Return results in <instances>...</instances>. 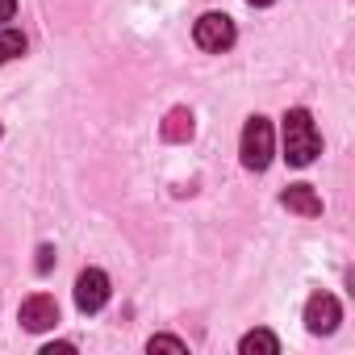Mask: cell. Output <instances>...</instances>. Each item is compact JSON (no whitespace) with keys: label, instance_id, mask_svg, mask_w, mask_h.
<instances>
[{"label":"cell","instance_id":"8","mask_svg":"<svg viewBox=\"0 0 355 355\" xmlns=\"http://www.w3.org/2000/svg\"><path fill=\"white\" fill-rule=\"evenodd\" d=\"M239 351H243V355H276V351H280V338H276L272 330H251V334H243Z\"/></svg>","mask_w":355,"mask_h":355},{"label":"cell","instance_id":"3","mask_svg":"<svg viewBox=\"0 0 355 355\" xmlns=\"http://www.w3.org/2000/svg\"><path fill=\"white\" fill-rule=\"evenodd\" d=\"M193 38H197V46H201V51H209V55H222V51H230V46H234L239 30H234V21H230L226 13H205V17L197 21Z\"/></svg>","mask_w":355,"mask_h":355},{"label":"cell","instance_id":"14","mask_svg":"<svg viewBox=\"0 0 355 355\" xmlns=\"http://www.w3.org/2000/svg\"><path fill=\"white\" fill-rule=\"evenodd\" d=\"M247 5H255V9H263V5H272V0H247Z\"/></svg>","mask_w":355,"mask_h":355},{"label":"cell","instance_id":"1","mask_svg":"<svg viewBox=\"0 0 355 355\" xmlns=\"http://www.w3.org/2000/svg\"><path fill=\"white\" fill-rule=\"evenodd\" d=\"M322 150V134L309 117V109H288L284 113V159L293 167H309Z\"/></svg>","mask_w":355,"mask_h":355},{"label":"cell","instance_id":"5","mask_svg":"<svg viewBox=\"0 0 355 355\" xmlns=\"http://www.w3.org/2000/svg\"><path fill=\"white\" fill-rule=\"evenodd\" d=\"M338 318H343V309H338V301L330 293H313L305 301V330L309 334H330L338 326Z\"/></svg>","mask_w":355,"mask_h":355},{"label":"cell","instance_id":"12","mask_svg":"<svg viewBox=\"0 0 355 355\" xmlns=\"http://www.w3.org/2000/svg\"><path fill=\"white\" fill-rule=\"evenodd\" d=\"M17 13V0H0V21H9Z\"/></svg>","mask_w":355,"mask_h":355},{"label":"cell","instance_id":"13","mask_svg":"<svg viewBox=\"0 0 355 355\" xmlns=\"http://www.w3.org/2000/svg\"><path fill=\"white\" fill-rule=\"evenodd\" d=\"M38 255H42V259H38V272H46V268H51V255H55V251H51V247H42Z\"/></svg>","mask_w":355,"mask_h":355},{"label":"cell","instance_id":"11","mask_svg":"<svg viewBox=\"0 0 355 355\" xmlns=\"http://www.w3.org/2000/svg\"><path fill=\"white\" fill-rule=\"evenodd\" d=\"M146 347H150V351H175V355H184V351H189L184 338H171V334H155Z\"/></svg>","mask_w":355,"mask_h":355},{"label":"cell","instance_id":"2","mask_svg":"<svg viewBox=\"0 0 355 355\" xmlns=\"http://www.w3.org/2000/svg\"><path fill=\"white\" fill-rule=\"evenodd\" d=\"M239 155H243V167L247 171H268V163H272V121L268 117H259V113L247 117Z\"/></svg>","mask_w":355,"mask_h":355},{"label":"cell","instance_id":"7","mask_svg":"<svg viewBox=\"0 0 355 355\" xmlns=\"http://www.w3.org/2000/svg\"><path fill=\"white\" fill-rule=\"evenodd\" d=\"M280 205H284L288 214H301V218H318V214H322V197H318L309 184L284 189V193H280Z\"/></svg>","mask_w":355,"mask_h":355},{"label":"cell","instance_id":"6","mask_svg":"<svg viewBox=\"0 0 355 355\" xmlns=\"http://www.w3.org/2000/svg\"><path fill=\"white\" fill-rule=\"evenodd\" d=\"M55 322H59V305H55V297L34 293V297L21 301V326H26L30 334H42V330H51Z\"/></svg>","mask_w":355,"mask_h":355},{"label":"cell","instance_id":"4","mask_svg":"<svg viewBox=\"0 0 355 355\" xmlns=\"http://www.w3.org/2000/svg\"><path fill=\"white\" fill-rule=\"evenodd\" d=\"M105 301H109V276L101 268L80 272V280H76V305H80V313H96V309H105Z\"/></svg>","mask_w":355,"mask_h":355},{"label":"cell","instance_id":"9","mask_svg":"<svg viewBox=\"0 0 355 355\" xmlns=\"http://www.w3.org/2000/svg\"><path fill=\"white\" fill-rule=\"evenodd\" d=\"M163 138H171V142L193 138V113L189 109H171L167 113V125H163Z\"/></svg>","mask_w":355,"mask_h":355},{"label":"cell","instance_id":"10","mask_svg":"<svg viewBox=\"0 0 355 355\" xmlns=\"http://www.w3.org/2000/svg\"><path fill=\"white\" fill-rule=\"evenodd\" d=\"M26 55V34L21 30H0V63Z\"/></svg>","mask_w":355,"mask_h":355}]
</instances>
